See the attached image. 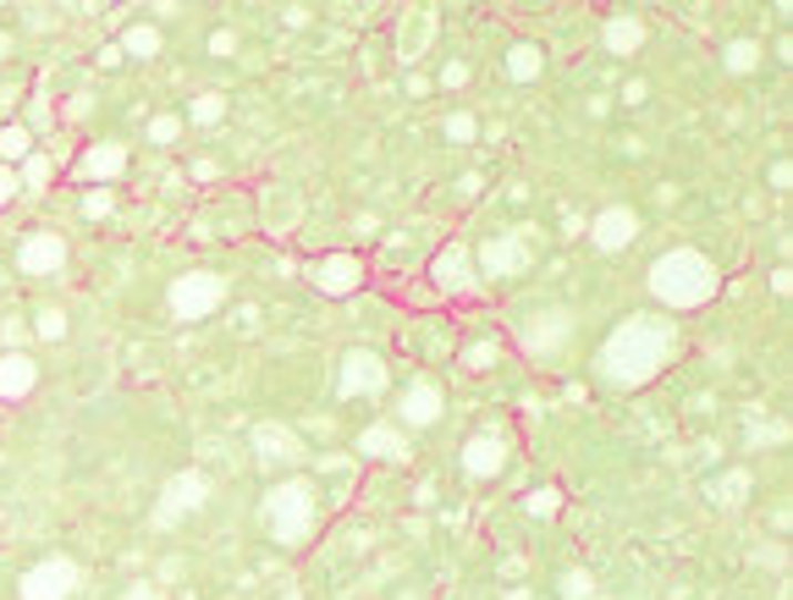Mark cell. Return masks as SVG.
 I'll return each mask as SVG.
<instances>
[{"label":"cell","mask_w":793,"mask_h":600,"mask_svg":"<svg viewBox=\"0 0 793 600\" xmlns=\"http://www.w3.org/2000/svg\"><path fill=\"white\" fill-rule=\"evenodd\" d=\"M683 336L678 319L667 314H629L623 325H612V336L596 347V380L612 391H639L650 386L661 369H672Z\"/></svg>","instance_id":"obj_1"},{"label":"cell","mask_w":793,"mask_h":600,"mask_svg":"<svg viewBox=\"0 0 793 600\" xmlns=\"http://www.w3.org/2000/svg\"><path fill=\"white\" fill-rule=\"evenodd\" d=\"M650 293L667 308H700V303H711L722 293V271L700 248H672L650 265Z\"/></svg>","instance_id":"obj_2"},{"label":"cell","mask_w":793,"mask_h":600,"mask_svg":"<svg viewBox=\"0 0 793 600\" xmlns=\"http://www.w3.org/2000/svg\"><path fill=\"white\" fill-rule=\"evenodd\" d=\"M315 485L309 479H282L271 496H265V529H271V540L276 546H304L309 535H315Z\"/></svg>","instance_id":"obj_3"},{"label":"cell","mask_w":793,"mask_h":600,"mask_svg":"<svg viewBox=\"0 0 793 600\" xmlns=\"http://www.w3.org/2000/svg\"><path fill=\"white\" fill-rule=\"evenodd\" d=\"M226 298H232V282H226L221 271H187V276H176V282H171L165 308H171V319L199 325V319H210Z\"/></svg>","instance_id":"obj_4"},{"label":"cell","mask_w":793,"mask_h":600,"mask_svg":"<svg viewBox=\"0 0 793 600\" xmlns=\"http://www.w3.org/2000/svg\"><path fill=\"white\" fill-rule=\"evenodd\" d=\"M204 501H210V474H204V468H182V474H171L165 490H160L155 523L160 529H171V523H182L187 512H199Z\"/></svg>","instance_id":"obj_5"},{"label":"cell","mask_w":793,"mask_h":600,"mask_svg":"<svg viewBox=\"0 0 793 600\" xmlns=\"http://www.w3.org/2000/svg\"><path fill=\"white\" fill-rule=\"evenodd\" d=\"M78 579H83V573H78L72 557H44V562H33V568L22 573L17 600H72Z\"/></svg>","instance_id":"obj_6"},{"label":"cell","mask_w":793,"mask_h":600,"mask_svg":"<svg viewBox=\"0 0 793 600\" xmlns=\"http://www.w3.org/2000/svg\"><path fill=\"white\" fill-rule=\"evenodd\" d=\"M573 336V314L562 308H540V314H518V342L529 358H557V347Z\"/></svg>","instance_id":"obj_7"},{"label":"cell","mask_w":793,"mask_h":600,"mask_svg":"<svg viewBox=\"0 0 793 600\" xmlns=\"http://www.w3.org/2000/svg\"><path fill=\"white\" fill-rule=\"evenodd\" d=\"M386 358L380 353H369V347H347L342 353V369H336V397L347 403V397H375L380 386H386Z\"/></svg>","instance_id":"obj_8"},{"label":"cell","mask_w":793,"mask_h":600,"mask_svg":"<svg viewBox=\"0 0 793 600\" xmlns=\"http://www.w3.org/2000/svg\"><path fill=\"white\" fill-rule=\"evenodd\" d=\"M436 28H441V17H436L430 6H408V11L397 17V61H403V67L425 61L430 44H436Z\"/></svg>","instance_id":"obj_9"},{"label":"cell","mask_w":793,"mask_h":600,"mask_svg":"<svg viewBox=\"0 0 793 600\" xmlns=\"http://www.w3.org/2000/svg\"><path fill=\"white\" fill-rule=\"evenodd\" d=\"M309 282H315L325 298H347L364 287V260L358 254H319L309 265Z\"/></svg>","instance_id":"obj_10"},{"label":"cell","mask_w":793,"mask_h":600,"mask_svg":"<svg viewBox=\"0 0 793 600\" xmlns=\"http://www.w3.org/2000/svg\"><path fill=\"white\" fill-rule=\"evenodd\" d=\"M430 282H436V293H453V298H464V293H475V254H469V243H447L436 260H430Z\"/></svg>","instance_id":"obj_11"},{"label":"cell","mask_w":793,"mask_h":600,"mask_svg":"<svg viewBox=\"0 0 793 600\" xmlns=\"http://www.w3.org/2000/svg\"><path fill=\"white\" fill-rule=\"evenodd\" d=\"M507 451H512L507 430H479V436H469V441H464V474H469L475 485L496 479V474L507 468Z\"/></svg>","instance_id":"obj_12"},{"label":"cell","mask_w":793,"mask_h":600,"mask_svg":"<svg viewBox=\"0 0 793 600\" xmlns=\"http://www.w3.org/2000/svg\"><path fill=\"white\" fill-rule=\"evenodd\" d=\"M67 265V237L61 232H28L17 243V271L22 276H55Z\"/></svg>","instance_id":"obj_13"},{"label":"cell","mask_w":793,"mask_h":600,"mask_svg":"<svg viewBox=\"0 0 793 600\" xmlns=\"http://www.w3.org/2000/svg\"><path fill=\"white\" fill-rule=\"evenodd\" d=\"M529 260H535V248H529L523 232H507V237L479 243V271H485V276H523Z\"/></svg>","instance_id":"obj_14"},{"label":"cell","mask_w":793,"mask_h":600,"mask_svg":"<svg viewBox=\"0 0 793 600\" xmlns=\"http://www.w3.org/2000/svg\"><path fill=\"white\" fill-rule=\"evenodd\" d=\"M441 414H447V397H441L436 380H414V386L397 397V430H425V425H436Z\"/></svg>","instance_id":"obj_15"},{"label":"cell","mask_w":793,"mask_h":600,"mask_svg":"<svg viewBox=\"0 0 793 600\" xmlns=\"http://www.w3.org/2000/svg\"><path fill=\"white\" fill-rule=\"evenodd\" d=\"M72 176L78 182H89V187H105V182H116V176H128V144H89V150L72 160Z\"/></svg>","instance_id":"obj_16"},{"label":"cell","mask_w":793,"mask_h":600,"mask_svg":"<svg viewBox=\"0 0 793 600\" xmlns=\"http://www.w3.org/2000/svg\"><path fill=\"white\" fill-rule=\"evenodd\" d=\"M634 237H639V215L629 204H612V210H601V215L590 221V243H596L601 254H623Z\"/></svg>","instance_id":"obj_17"},{"label":"cell","mask_w":793,"mask_h":600,"mask_svg":"<svg viewBox=\"0 0 793 600\" xmlns=\"http://www.w3.org/2000/svg\"><path fill=\"white\" fill-rule=\"evenodd\" d=\"M304 457V441L287 425H254V462L260 468H287Z\"/></svg>","instance_id":"obj_18"},{"label":"cell","mask_w":793,"mask_h":600,"mask_svg":"<svg viewBox=\"0 0 793 600\" xmlns=\"http://www.w3.org/2000/svg\"><path fill=\"white\" fill-rule=\"evenodd\" d=\"M39 386V358L28 353H0V403H22Z\"/></svg>","instance_id":"obj_19"},{"label":"cell","mask_w":793,"mask_h":600,"mask_svg":"<svg viewBox=\"0 0 793 600\" xmlns=\"http://www.w3.org/2000/svg\"><path fill=\"white\" fill-rule=\"evenodd\" d=\"M358 451L375 457V462H408V430H397L392 419H380V425H369L358 436Z\"/></svg>","instance_id":"obj_20"},{"label":"cell","mask_w":793,"mask_h":600,"mask_svg":"<svg viewBox=\"0 0 793 600\" xmlns=\"http://www.w3.org/2000/svg\"><path fill=\"white\" fill-rule=\"evenodd\" d=\"M601 44H607V55H634L639 44H644V22L639 17H612L601 28Z\"/></svg>","instance_id":"obj_21"},{"label":"cell","mask_w":793,"mask_h":600,"mask_svg":"<svg viewBox=\"0 0 793 600\" xmlns=\"http://www.w3.org/2000/svg\"><path fill=\"white\" fill-rule=\"evenodd\" d=\"M116 50H122V55H133V61H155L160 55V28L155 22H133V28L116 39Z\"/></svg>","instance_id":"obj_22"},{"label":"cell","mask_w":793,"mask_h":600,"mask_svg":"<svg viewBox=\"0 0 793 600\" xmlns=\"http://www.w3.org/2000/svg\"><path fill=\"white\" fill-rule=\"evenodd\" d=\"M540 67H546L540 44H512V50H507V72H512L518 83H535V78H540Z\"/></svg>","instance_id":"obj_23"},{"label":"cell","mask_w":793,"mask_h":600,"mask_svg":"<svg viewBox=\"0 0 793 600\" xmlns=\"http://www.w3.org/2000/svg\"><path fill=\"white\" fill-rule=\"evenodd\" d=\"M28 154H33V133H28L22 122L0 128V165H22Z\"/></svg>","instance_id":"obj_24"},{"label":"cell","mask_w":793,"mask_h":600,"mask_svg":"<svg viewBox=\"0 0 793 600\" xmlns=\"http://www.w3.org/2000/svg\"><path fill=\"white\" fill-rule=\"evenodd\" d=\"M50 176H55V160H50V154H28V160L17 165V182H22V187H33V193H39V187H50Z\"/></svg>","instance_id":"obj_25"},{"label":"cell","mask_w":793,"mask_h":600,"mask_svg":"<svg viewBox=\"0 0 793 600\" xmlns=\"http://www.w3.org/2000/svg\"><path fill=\"white\" fill-rule=\"evenodd\" d=\"M739 496H750V474H744V468H733L728 479H716V485H711V501H716V507H733Z\"/></svg>","instance_id":"obj_26"},{"label":"cell","mask_w":793,"mask_h":600,"mask_svg":"<svg viewBox=\"0 0 793 600\" xmlns=\"http://www.w3.org/2000/svg\"><path fill=\"white\" fill-rule=\"evenodd\" d=\"M761 67V44L755 39H733L728 44V72H755Z\"/></svg>","instance_id":"obj_27"},{"label":"cell","mask_w":793,"mask_h":600,"mask_svg":"<svg viewBox=\"0 0 793 600\" xmlns=\"http://www.w3.org/2000/svg\"><path fill=\"white\" fill-rule=\"evenodd\" d=\"M33 336H39V342H61V336H67V314H61L55 303L39 308V314H33Z\"/></svg>","instance_id":"obj_28"},{"label":"cell","mask_w":793,"mask_h":600,"mask_svg":"<svg viewBox=\"0 0 793 600\" xmlns=\"http://www.w3.org/2000/svg\"><path fill=\"white\" fill-rule=\"evenodd\" d=\"M187 116L204 122V128L221 122V116H226V94H215V89H210V94H193V111H187Z\"/></svg>","instance_id":"obj_29"},{"label":"cell","mask_w":793,"mask_h":600,"mask_svg":"<svg viewBox=\"0 0 793 600\" xmlns=\"http://www.w3.org/2000/svg\"><path fill=\"white\" fill-rule=\"evenodd\" d=\"M557 590H562V600H590V596H596V579H590L584 568H568Z\"/></svg>","instance_id":"obj_30"},{"label":"cell","mask_w":793,"mask_h":600,"mask_svg":"<svg viewBox=\"0 0 793 600\" xmlns=\"http://www.w3.org/2000/svg\"><path fill=\"white\" fill-rule=\"evenodd\" d=\"M176 139H182V116H150V144L171 150Z\"/></svg>","instance_id":"obj_31"},{"label":"cell","mask_w":793,"mask_h":600,"mask_svg":"<svg viewBox=\"0 0 793 600\" xmlns=\"http://www.w3.org/2000/svg\"><path fill=\"white\" fill-rule=\"evenodd\" d=\"M447 139H453V144H475L479 122L469 116V111H453V116H447Z\"/></svg>","instance_id":"obj_32"},{"label":"cell","mask_w":793,"mask_h":600,"mask_svg":"<svg viewBox=\"0 0 793 600\" xmlns=\"http://www.w3.org/2000/svg\"><path fill=\"white\" fill-rule=\"evenodd\" d=\"M111 210H116L111 187H89V193H83V215H89V221H105Z\"/></svg>","instance_id":"obj_33"},{"label":"cell","mask_w":793,"mask_h":600,"mask_svg":"<svg viewBox=\"0 0 793 600\" xmlns=\"http://www.w3.org/2000/svg\"><path fill=\"white\" fill-rule=\"evenodd\" d=\"M501 358V342H475V347H464V364L469 369H490Z\"/></svg>","instance_id":"obj_34"},{"label":"cell","mask_w":793,"mask_h":600,"mask_svg":"<svg viewBox=\"0 0 793 600\" xmlns=\"http://www.w3.org/2000/svg\"><path fill=\"white\" fill-rule=\"evenodd\" d=\"M523 507H529V512H535V518H551V512H557V507H562V496H557V490H551V485H540V490H535V496H529V501H523Z\"/></svg>","instance_id":"obj_35"},{"label":"cell","mask_w":793,"mask_h":600,"mask_svg":"<svg viewBox=\"0 0 793 600\" xmlns=\"http://www.w3.org/2000/svg\"><path fill=\"white\" fill-rule=\"evenodd\" d=\"M17 193H22V182H17V165H0V210H6V204H17Z\"/></svg>","instance_id":"obj_36"},{"label":"cell","mask_w":793,"mask_h":600,"mask_svg":"<svg viewBox=\"0 0 793 600\" xmlns=\"http://www.w3.org/2000/svg\"><path fill=\"white\" fill-rule=\"evenodd\" d=\"M122 600H165V590L150 584V579H139V584H128V590H122Z\"/></svg>","instance_id":"obj_37"},{"label":"cell","mask_w":793,"mask_h":600,"mask_svg":"<svg viewBox=\"0 0 793 600\" xmlns=\"http://www.w3.org/2000/svg\"><path fill=\"white\" fill-rule=\"evenodd\" d=\"M232 50H237V33H226V28L210 33V55H232Z\"/></svg>","instance_id":"obj_38"},{"label":"cell","mask_w":793,"mask_h":600,"mask_svg":"<svg viewBox=\"0 0 793 600\" xmlns=\"http://www.w3.org/2000/svg\"><path fill=\"white\" fill-rule=\"evenodd\" d=\"M441 83H447V89H464V83H469V67H464V61H453V67L441 72Z\"/></svg>","instance_id":"obj_39"},{"label":"cell","mask_w":793,"mask_h":600,"mask_svg":"<svg viewBox=\"0 0 793 600\" xmlns=\"http://www.w3.org/2000/svg\"><path fill=\"white\" fill-rule=\"evenodd\" d=\"M789 182H793V171L777 160V165H772V187H789Z\"/></svg>","instance_id":"obj_40"},{"label":"cell","mask_w":793,"mask_h":600,"mask_svg":"<svg viewBox=\"0 0 793 600\" xmlns=\"http://www.w3.org/2000/svg\"><path fill=\"white\" fill-rule=\"evenodd\" d=\"M0 287H6V271H0Z\"/></svg>","instance_id":"obj_41"}]
</instances>
